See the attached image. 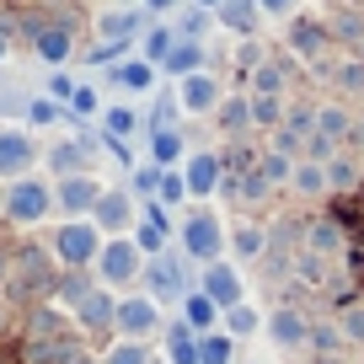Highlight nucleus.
Returning a JSON list of instances; mask_svg holds the SVG:
<instances>
[{
	"mask_svg": "<svg viewBox=\"0 0 364 364\" xmlns=\"http://www.w3.org/2000/svg\"><path fill=\"white\" fill-rule=\"evenodd\" d=\"M54 284H59V257L48 241H33L22 236L11 247V273H6V295L16 306H38V300H54Z\"/></svg>",
	"mask_w": 364,
	"mask_h": 364,
	"instance_id": "f257e3e1",
	"label": "nucleus"
},
{
	"mask_svg": "<svg viewBox=\"0 0 364 364\" xmlns=\"http://www.w3.org/2000/svg\"><path fill=\"white\" fill-rule=\"evenodd\" d=\"M54 215V182H43V177H16V182H6V225H16V230H33V225H43V220Z\"/></svg>",
	"mask_w": 364,
	"mask_h": 364,
	"instance_id": "f03ea898",
	"label": "nucleus"
},
{
	"mask_svg": "<svg viewBox=\"0 0 364 364\" xmlns=\"http://www.w3.org/2000/svg\"><path fill=\"white\" fill-rule=\"evenodd\" d=\"M102 225L97 220H59L54 236H48V247H54L59 268H97V252H102Z\"/></svg>",
	"mask_w": 364,
	"mask_h": 364,
	"instance_id": "7ed1b4c3",
	"label": "nucleus"
},
{
	"mask_svg": "<svg viewBox=\"0 0 364 364\" xmlns=\"http://www.w3.org/2000/svg\"><path fill=\"white\" fill-rule=\"evenodd\" d=\"M225 220L215 215V209H188L182 215V225H177V247H182V257L188 262H215L220 252H225Z\"/></svg>",
	"mask_w": 364,
	"mask_h": 364,
	"instance_id": "20e7f679",
	"label": "nucleus"
},
{
	"mask_svg": "<svg viewBox=\"0 0 364 364\" xmlns=\"http://www.w3.org/2000/svg\"><path fill=\"white\" fill-rule=\"evenodd\" d=\"M145 273V252H139L134 236H107L102 252H97V279H102L107 289H129Z\"/></svg>",
	"mask_w": 364,
	"mask_h": 364,
	"instance_id": "39448f33",
	"label": "nucleus"
},
{
	"mask_svg": "<svg viewBox=\"0 0 364 364\" xmlns=\"http://www.w3.org/2000/svg\"><path fill=\"white\" fill-rule=\"evenodd\" d=\"M284 48H289V54L300 59V65H311V59L332 54V48H338V38H332L327 16L306 11V16H289V27H284Z\"/></svg>",
	"mask_w": 364,
	"mask_h": 364,
	"instance_id": "423d86ee",
	"label": "nucleus"
},
{
	"mask_svg": "<svg viewBox=\"0 0 364 364\" xmlns=\"http://www.w3.org/2000/svg\"><path fill=\"white\" fill-rule=\"evenodd\" d=\"M145 295H156L161 306H171V300L188 295V257H177V252H161V257H145Z\"/></svg>",
	"mask_w": 364,
	"mask_h": 364,
	"instance_id": "0eeeda50",
	"label": "nucleus"
},
{
	"mask_svg": "<svg viewBox=\"0 0 364 364\" xmlns=\"http://www.w3.org/2000/svg\"><path fill=\"white\" fill-rule=\"evenodd\" d=\"M38 161H43V150H38L33 129H22V124H6V129H0V182L27 177Z\"/></svg>",
	"mask_w": 364,
	"mask_h": 364,
	"instance_id": "6e6552de",
	"label": "nucleus"
},
{
	"mask_svg": "<svg viewBox=\"0 0 364 364\" xmlns=\"http://www.w3.org/2000/svg\"><path fill=\"white\" fill-rule=\"evenodd\" d=\"M97 198H102L97 171H75V177H59L54 182V215L59 220H86L91 209H97Z\"/></svg>",
	"mask_w": 364,
	"mask_h": 364,
	"instance_id": "1a4fd4ad",
	"label": "nucleus"
},
{
	"mask_svg": "<svg viewBox=\"0 0 364 364\" xmlns=\"http://www.w3.org/2000/svg\"><path fill=\"white\" fill-rule=\"evenodd\" d=\"M262 332H268L273 348H284V353H306V348H311V316H306L300 306H289V300L268 311Z\"/></svg>",
	"mask_w": 364,
	"mask_h": 364,
	"instance_id": "9d476101",
	"label": "nucleus"
},
{
	"mask_svg": "<svg viewBox=\"0 0 364 364\" xmlns=\"http://www.w3.org/2000/svg\"><path fill=\"white\" fill-rule=\"evenodd\" d=\"M161 300L156 295H145V289H139V295H129V300H118V332H124V338H156V332H166V316H161Z\"/></svg>",
	"mask_w": 364,
	"mask_h": 364,
	"instance_id": "9b49d317",
	"label": "nucleus"
},
{
	"mask_svg": "<svg viewBox=\"0 0 364 364\" xmlns=\"http://www.w3.org/2000/svg\"><path fill=\"white\" fill-rule=\"evenodd\" d=\"M97 134H70V139H54V145L43 150V166L59 177H75V171H91V161H97Z\"/></svg>",
	"mask_w": 364,
	"mask_h": 364,
	"instance_id": "f8f14e48",
	"label": "nucleus"
},
{
	"mask_svg": "<svg viewBox=\"0 0 364 364\" xmlns=\"http://www.w3.org/2000/svg\"><path fill=\"white\" fill-rule=\"evenodd\" d=\"M91 220L102 225V236H129V230L139 225V198L129 193V188H102V198H97Z\"/></svg>",
	"mask_w": 364,
	"mask_h": 364,
	"instance_id": "ddd939ff",
	"label": "nucleus"
},
{
	"mask_svg": "<svg viewBox=\"0 0 364 364\" xmlns=\"http://www.w3.org/2000/svg\"><path fill=\"white\" fill-rule=\"evenodd\" d=\"M177 102L188 118H215V107L225 102V86H220L215 70H198V75H182L177 80Z\"/></svg>",
	"mask_w": 364,
	"mask_h": 364,
	"instance_id": "4468645a",
	"label": "nucleus"
},
{
	"mask_svg": "<svg viewBox=\"0 0 364 364\" xmlns=\"http://www.w3.org/2000/svg\"><path fill=\"white\" fill-rule=\"evenodd\" d=\"M145 27H150V11H145V6H102V11L91 16L97 43H113V38H139Z\"/></svg>",
	"mask_w": 364,
	"mask_h": 364,
	"instance_id": "2eb2a0df",
	"label": "nucleus"
},
{
	"mask_svg": "<svg viewBox=\"0 0 364 364\" xmlns=\"http://www.w3.org/2000/svg\"><path fill=\"white\" fill-rule=\"evenodd\" d=\"M182 177H188V198H215L220 182H225V161H220V150H188Z\"/></svg>",
	"mask_w": 364,
	"mask_h": 364,
	"instance_id": "dca6fc26",
	"label": "nucleus"
},
{
	"mask_svg": "<svg viewBox=\"0 0 364 364\" xmlns=\"http://www.w3.org/2000/svg\"><path fill=\"white\" fill-rule=\"evenodd\" d=\"M70 316H75L80 332H113V327H118V295H113L107 284H97L75 311H70Z\"/></svg>",
	"mask_w": 364,
	"mask_h": 364,
	"instance_id": "f3484780",
	"label": "nucleus"
},
{
	"mask_svg": "<svg viewBox=\"0 0 364 364\" xmlns=\"http://www.w3.org/2000/svg\"><path fill=\"white\" fill-rule=\"evenodd\" d=\"M204 289L230 311L241 295H247V284H241V262H236V257H215V262H204Z\"/></svg>",
	"mask_w": 364,
	"mask_h": 364,
	"instance_id": "a211bd4d",
	"label": "nucleus"
},
{
	"mask_svg": "<svg viewBox=\"0 0 364 364\" xmlns=\"http://www.w3.org/2000/svg\"><path fill=\"white\" fill-rule=\"evenodd\" d=\"M300 247H311V252H321V257H348V236H343V225L332 215H306V241Z\"/></svg>",
	"mask_w": 364,
	"mask_h": 364,
	"instance_id": "6ab92c4d",
	"label": "nucleus"
},
{
	"mask_svg": "<svg viewBox=\"0 0 364 364\" xmlns=\"http://www.w3.org/2000/svg\"><path fill=\"white\" fill-rule=\"evenodd\" d=\"M33 54L43 59V65H54V70H65V59L75 54V33H70L65 22H54L48 16L43 27H38V38H33Z\"/></svg>",
	"mask_w": 364,
	"mask_h": 364,
	"instance_id": "aec40b11",
	"label": "nucleus"
},
{
	"mask_svg": "<svg viewBox=\"0 0 364 364\" xmlns=\"http://www.w3.org/2000/svg\"><path fill=\"white\" fill-rule=\"evenodd\" d=\"M225 241H230V257L236 262H262V252H268V225H257V220H230Z\"/></svg>",
	"mask_w": 364,
	"mask_h": 364,
	"instance_id": "412c9836",
	"label": "nucleus"
},
{
	"mask_svg": "<svg viewBox=\"0 0 364 364\" xmlns=\"http://www.w3.org/2000/svg\"><path fill=\"white\" fill-rule=\"evenodd\" d=\"M156 80H161V65H150V59H124V65L107 70V86L134 91V97H150V91H156Z\"/></svg>",
	"mask_w": 364,
	"mask_h": 364,
	"instance_id": "4be33fe9",
	"label": "nucleus"
},
{
	"mask_svg": "<svg viewBox=\"0 0 364 364\" xmlns=\"http://www.w3.org/2000/svg\"><path fill=\"white\" fill-rule=\"evenodd\" d=\"M215 129L225 139H247L252 134V91H230L225 102L215 107Z\"/></svg>",
	"mask_w": 364,
	"mask_h": 364,
	"instance_id": "5701e85b",
	"label": "nucleus"
},
{
	"mask_svg": "<svg viewBox=\"0 0 364 364\" xmlns=\"http://www.w3.org/2000/svg\"><path fill=\"white\" fill-rule=\"evenodd\" d=\"M177 306H182V321H188L198 338H204V332H215V327H220V316H225V306H220L209 289H188Z\"/></svg>",
	"mask_w": 364,
	"mask_h": 364,
	"instance_id": "b1692460",
	"label": "nucleus"
},
{
	"mask_svg": "<svg viewBox=\"0 0 364 364\" xmlns=\"http://www.w3.org/2000/svg\"><path fill=\"white\" fill-rule=\"evenodd\" d=\"M215 22L225 27L230 38H257L262 33V6L257 0H225V6L215 11Z\"/></svg>",
	"mask_w": 364,
	"mask_h": 364,
	"instance_id": "393cba45",
	"label": "nucleus"
},
{
	"mask_svg": "<svg viewBox=\"0 0 364 364\" xmlns=\"http://www.w3.org/2000/svg\"><path fill=\"white\" fill-rule=\"evenodd\" d=\"M284 65H289L284 54H268V59L247 75V91H252V97H284V86H289V70H284Z\"/></svg>",
	"mask_w": 364,
	"mask_h": 364,
	"instance_id": "a878e982",
	"label": "nucleus"
},
{
	"mask_svg": "<svg viewBox=\"0 0 364 364\" xmlns=\"http://www.w3.org/2000/svg\"><path fill=\"white\" fill-rule=\"evenodd\" d=\"M198 70H209V48L204 43H188V38H177V48L161 59V75H171V80L198 75Z\"/></svg>",
	"mask_w": 364,
	"mask_h": 364,
	"instance_id": "bb28decb",
	"label": "nucleus"
},
{
	"mask_svg": "<svg viewBox=\"0 0 364 364\" xmlns=\"http://www.w3.org/2000/svg\"><path fill=\"white\" fill-rule=\"evenodd\" d=\"M102 284V279H97V268H59V284H54V300L65 311H75L80 300L91 295V289Z\"/></svg>",
	"mask_w": 364,
	"mask_h": 364,
	"instance_id": "cd10ccee",
	"label": "nucleus"
},
{
	"mask_svg": "<svg viewBox=\"0 0 364 364\" xmlns=\"http://www.w3.org/2000/svg\"><path fill=\"white\" fill-rule=\"evenodd\" d=\"M150 145V161L156 166H177V161H188V129H156V134H145Z\"/></svg>",
	"mask_w": 364,
	"mask_h": 364,
	"instance_id": "c85d7f7f",
	"label": "nucleus"
},
{
	"mask_svg": "<svg viewBox=\"0 0 364 364\" xmlns=\"http://www.w3.org/2000/svg\"><path fill=\"white\" fill-rule=\"evenodd\" d=\"M166 364H204V353H198V332L188 327L182 316L166 327Z\"/></svg>",
	"mask_w": 364,
	"mask_h": 364,
	"instance_id": "c756f323",
	"label": "nucleus"
},
{
	"mask_svg": "<svg viewBox=\"0 0 364 364\" xmlns=\"http://www.w3.org/2000/svg\"><path fill=\"white\" fill-rule=\"evenodd\" d=\"M289 188H295L300 198H332V182H327V166H321V161H295Z\"/></svg>",
	"mask_w": 364,
	"mask_h": 364,
	"instance_id": "7c9ffc66",
	"label": "nucleus"
},
{
	"mask_svg": "<svg viewBox=\"0 0 364 364\" xmlns=\"http://www.w3.org/2000/svg\"><path fill=\"white\" fill-rule=\"evenodd\" d=\"M262 321H268V316H262V306H252V300H236V306H230L225 311V316H220V327H225L230 332V338H257V332H262Z\"/></svg>",
	"mask_w": 364,
	"mask_h": 364,
	"instance_id": "2f4dec72",
	"label": "nucleus"
},
{
	"mask_svg": "<svg viewBox=\"0 0 364 364\" xmlns=\"http://www.w3.org/2000/svg\"><path fill=\"white\" fill-rule=\"evenodd\" d=\"M97 129H102V134H118V139H134V134H145V118H139L129 102H107Z\"/></svg>",
	"mask_w": 364,
	"mask_h": 364,
	"instance_id": "473e14b6",
	"label": "nucleus"
},
{
	"mask_svg": "<svg viewBox=\"0 0 364 364\" xmlns=\"http://www.w3.org/2000/svg\"><path fill=\"white\" fill-rule=\"evenodd\" d=\"M327 182H332V193H359L364 188V161H353V156H332L327 161Z\"/></svg>",
	"mask_w": 364,
	"mask_h": 364,
	"instance_id": "72a5a7b5",
	"label": "nucleus"
},
{
	"mask_svg": "<svg viewBox=\"0 0 364 364\" xmlns=\"http://www.w3.org/2000/svg\"><path fill=\"white\" fill-rule=\"evenodd\" d=\"M182 102H177V86L171 91H156V102H150V113H145V134H156V129H177L182 124Z\"/></svg>",
	"mask_w": 364,
	"mask_h": 364,
	"instance_id": "f704fd0d",
	"label": "nucleus"
},
{
	"mask_svg": "<svg viewBox=\"0 0 364 364\" xmlns=\"http://www.w3.org/2000/svg\"><path fill=\"white\" fill-rule=\"evenodd\" d=\"M311 348L316 353H343L348 348V332L338 316H311Z\"/></svg>",
	"mask_w": 364,
	"mask_h": 364,
	"instance_id": "c9c22d12",
	"label": "nucleus"
},
{
	"mask_svg": "<svg viewBox=\"0 0 364 364\" xmlns=\"http://www.w3.org/2000/svg\"><path fill=\"white\" fill-rule=\"evenodd\" d=\"M139 48H145V54H139V59H150V65H161V59H166L171 48H177V27H171V22H150L145 33H139Z\"/></svg>",
	"mask_w": 364,
	"mask_h": 364,
	"instance_id": "e433bc0d",
	"label": "nucleus"
},
{
	"mask_svg": "<svg viewBox=\"0 0 364 364\" xmlns=\"http://www.w3.org/2000/svg\"><path fill=\"white\" fill-rule=\"evenodd\" d=\"M102 364H156L145 338H118L113 348H102Z\"/></svg>",
	"mask_w": 364,
	"mask_h": 364,
	"instance_id": "4c0bfd02",
	"label": "nucleus"
},
{
	"mask_svg": "<svg viewBox=\"0 0 364 364\" xmlns=\"http://www.w3.org/2000/svg\"><path fill=\"white\" fill-rule=\"evenodd\" d=\"M48 124H70V107L65 102H54V97H33L27 102V129H48Z\"/></svg>",
	"mask_w": 364,
	"mask_h": 364,
	"instance_id": "58836bf2",
	"label": "nucleus"
},
{
	"mask_svg": "<svg viewBox=\"0 0 364 364\" xmlns=\"http://www.w3.org/2000/svg\"><path fill=\"white\" fill-rule=\"evenodd\" d=\"M198 353H204V364H236V338H230L225 327L204 332V338H198Z\"/></svg>",
	"mask_w": 364,
	"mask_h": 364,
	"instance_id": "ea45409f",
	"label": "nucleus"
},
{
	"mask_svg": "<svg viewBox=\"0 0 364 364\" xmlns=\"http://www.w3.org/2000/svg\"><path fill=\"white\" fill-rule=\"evenodd\" d=\"M257 171L273 182V188H289V171H295V156H284V150L262 145V161H257Z\"/></svg>",
	"mask_w": 364,
	"mask_h": 364,
	"instance_id": "a19ab883",
	"label": "nucleus"
},
{
	"mask_svg": "<svg viewBox=\"0 0 364 364\" xmlns=\"http://www.w3.org/2000/svg\"><path fill=\"white\" fill-rule=\"evenodd\" d=\"M171 27H177V38H188V43H204V33L215 27V11H204V6H188V11H182Z\"/></svg>",
	"mask_w": 364,
	"mask_h": 364,
	"instance_id": "79ce46f5",
	"label": "nucleus"
},
{
	"mask_svg": "<svg viewBox=\"0 0 364 364\" xmlns=\"http://www.w3.org/2000/svg\"><path fill=\"white\" fill-rule=\"evenodd\" d=\"M279 124H284V97H252V129L273 134Z\"/></svg>",
	"mask_w": 364,
	"mask_h": 364,
	"instance_id": "37998d69",
	"label": "nucleus"
},
{
	"mask_svg": "<svg viewBox=\"0 0 364 364\" xmlns=\"http://www.w3.org/2000/svg\"><path fill=\"white\" fill-rule=\"evenodd\" d=\"M70 124H75V118H102V91H97V86H75V97H70Z\"/></svg>",
	"mask_w": 364,
	"mask_h": 364,
	"instance_id": "c03bdc74",
	"label": "nucleus"
},
{
	"mask_svg": "<svg viewBox=\"0 0 364 364\" xmlns=\"http://www.w3.org/2000/svg\"><path fill=\"white\" fill-rule=\"evenodd\" d=\"M161 171H166V166H156V161H145V166H134V171H129V193H134L139 204H145V198H156Z\"/></svg>",
	"mask_w": 364,
	"mask_h": 364,
	"instance_id": "a18cd8bd",
	"label": "nucleus"
},
{
	"mask_svg": "<svg viewBox=\"0 0 364 364\" xmlns=\"http://www.w3.org/2000/svg\"><path fill=\"white\" fill-rule=\"evenodd\" d=\"M156 198H161L166 209H182V204H188V177H182L177 166H166V171H161V188H156Z\"/></svg>",
	"mask_w": 364,
	"mask_h": 364,
	"instance_id": "49530a36",
	"label": "nucleus"
},
{
	"mask_svg": "<svg viewBox=\"0 0 364 364\" xmlns=\"http://www.w3.org/2000/svg\"><path fill=\"white\" fill-rule=\"evenodd\" d=\"M338 321H343V332H348V343H364V295H348L338 306Z\"/></svg>",
	"mask_w": 364,
	"mask_h": 364,
	"instance_id": "de8ad7c7",
	"label": "nucleus"
},
{
	"mask_svg": "<svg viewBox=\"0 0 364 364\" xmlns=\"http://www.w3.org/2000/svg\"><path fill=\"white\" fill-rule=\"evenodd\" d=\"M166 236H171V230L156 225V220H139V225H134V241H139L145 257H161V252H166Z\"/></svg>",
	"mask_w": 364,
	"mask_h": 364,
	"instance_id": "09e8293b",
	"label": "nucleus"
},
{
	"mask_svg": "<svg viewBox=\"0 0 364 364\" xmlns=\"http://www.w3.org/2000/svg\"><path fill=\"white\" fill-rule=\"evenodd\" d=\"M27 102L33 97H22V91H0V118H27Z\"/></svg>",
	"mask_w": 364,
	"mask_h": 364,
	"instance_id": "8fccbe9b",
	"label": "nucleus"
},
{
	"mask_svg": "<svg viewBox=\"0 0 364 364\" xmlns=\"http://www.w3.org/2000/svg\"><path fill=\"white\" fill-rule=\"evenodd\" d=\"M48 97H54V102H70V97H75V80H70L65 70H54V75H48Z\"/></svg>",
	"mask_w": 364,
	"mask_h": 364,
	"instance_id": "3c124183",
	"label": "nucleus"
},
{
	"mask_svg": "<svg viewBox=\"0 0 364 364\" xmlns=\"http://www.w3.org/2000/svg\"><path fill=\"white\" fill-rule=\"evenodd\" d=\"M257 6H262V16H284V22L295 16V0H257Z\"/></svg>",
	"mask_w": 364,
	"mask_h": 364,
	"instance_id": "603ef678",
	"label": "nucleus"
},
{
	"mask_svg": "<svg viewBox=\"0 0 364 364\" xmlns=\"http://www.w3.org/2000/svg\"><path fill=\"white\" fill-rule=\"evenodd\" d=\"M139 6H145L150 16H171V11H177V6H182V0H139Z\"/></svg>",
	"mask_w": 364,
	"mask_h": 364,
	"instance_id": "864d4df0",
	"label": "nucleus"
},
{
	"mask_svg": "<svg viewBox=\"0 0 364 364\" xmlns=\"http://www.w3.org/2000/svg\"><path fill=\"white\" fill-rule=\"evenodd\" d=\"M311 364H359V359H353V353H316Z\"/></svg>",
	"mask_w": 364,
	"mask_h": 364,
	"instance_id": "5fc2aeb1",
	"label": "nucleus"
},
{
	"mask_svg": "<svg viewBox=\"0 0 364 364\" xmlns=\"http://www.w3.org/2000/svg\"><path fill=\"white\" fill-rule=\"evenodd\" d=\"M6 59H11V38L0 33V65H6Z\"/></svg>",
	"mask_w": 364,
	"mask_h": 364,
	"instance_id": "6e6d98bb",
	"label": "nucleus"
},
{
	"mask_svg": "<svg viewBox=\"0 0 364 364\" xmlns=\"http://www.w3.org/2000/svg\"><path fill=\"white\" fill-rule=\"evenodd\" d=\"M193 6H204V11H220V6H225V0H193Z\"/></svg>",
	"mask_w": 364,
	"mask_h": 364,
	"instance_id": "4d7b16f0",
	"label": "nucleus"
},
{
	"mask_svg": "<svg viewBox=\"0 0 364 364\" xmlns=\"http://www.w3.org/2000/svg\"><path fill=\"white\" fill-rule=\"evenodd\" d=\"M252 364H262V359H252Z\"/></svg>",
	"mask_w": 364,
	"mask_h": 364,
	"instance_id": "13d9d810",
	"label": "nucleus"
}]
</instances>
